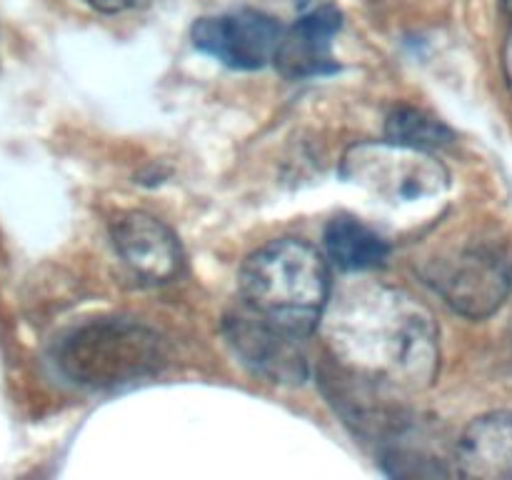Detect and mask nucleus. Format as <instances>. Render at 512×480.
<instances>
[{
  "instance_id": "obj_1",
  "label": "nucleus",
  "mask_w": 512,
  "mask_h": 480,
  "mask_svg": "<svg viewBox=\"0 0 512 480\" xmlns=\"http://www.w3.org/2000/svg\"><path fill=\"white\" fill-rule=\"evenodd\" d=\"M318 328L340 375L365 393L415 395L438 378V323L410 290L380 280L343 285Z\"/></svg>"
},
{
  "instance_id": "obj_2",
  "label": "nucleus",
  "mask_w": 512,
  "mask_h": 480,
  "mask_svg": "<svg viewBox=\"0 0 512 480\" xmlns=\"http://www.w3.org/2000/svg\"><path fill=\"white\" fill-rule=\"evenodd\" d=\"M238 285L245 308L303 338L318 330L333 295L325 258L298 238L270 240L253 250L240 268Z\"/></svg>"
},
{
  "instance_id": "obj_3",
  "label": "nucleus",
  "mask_w": 512,
  "mask_h": 480,
  "mask_svg": "<svg viewBox=\"0 0 512 480\" xmlns=\"http://www.w3.org/2000/svg\"><path fill=\"white\" fill-rule=\"evenodd\" d=\"M60 373L83 388H118L150 378L165 365V343L148 325L98 318L78 325L55 343Z\"/></svg>"
},
{
  "instance_id": "obj_4",
  "label": "nucleus",
  "mask_w": 512,
  "mask_h": 480,
  "mask_svg": "<svg viewBox=\"0 0 512 480\" xmlns=\"http://www.w3.org/2000/svg\"><path fill=\"white\" fill-rule=\"evenodd\" d=\"M420 275L450 310L468 320H485L512 295V250L503 240L470 235L445 240L423 260Z\"/></svg>"
},
{
  "instance_id": "obj_5",
  "label": "nucleus",
  "mask_w": 512,
  "mask_h": 480,
  "mask_svg": "<svg viewBox=\"0 0 512 480\" xmlns=\"http://www.w3.org/2000/svg\"><path fill=\"white\" fill-rule=\"evenodd\" d=\"M340 175L395 205L440 198L450 185L448 168L430 150L395 140L355 143L343 155Z\"/></svg>"
},
{
  "instance_id": "obj_6",
  "label": "nucleus",
  "mask_w": 512,
  "mask_h": 480,
  "mask_svg": "<svg viewBox=\"0 0 512 480\" xmlns=\"http://www.w3.org/2000/svg\"><path fill=\"white\" fill-rule=\"evenodd\" d=\"M223 333L240 363L250 373L275 385H300L308 380L305 338L260 318L243 303L223 320Z\"/></svg>"
},
{
  "instance_id": "obj_7",
  "label": "nucleus",
  "mask_w": 512,
  "mask_h": 480,
  "mask_svg": "<svg viewBox=\"0 0 512 480\" xmlns=\"http://www.w3.org/2000/svg\"><path fill=\"white\" fill-rule=\"evenodd\" d=\"M285 28L260 10L205 15L195 20L190 38L200 53L233 70H260L273 63Z\"/></svg>"
},
{
  "instance_id": "obj_8",
  "label": "nucleus",
  "mask_w": 512,
  "mask_h": 480,
  "mask_svg": "<svg viewBox=\"0 0 512 480\" xmlns=\"http://www.w3.org/2000/svg\"><path fill=\"white\" fill-rule=\"evenodd\" d=\"M110 240L125 268L143 283H168L183 268V248L155 215L128 210L110 225Z\"/></svg>"
},
{
  "instance_id": "obj_9",
  "label": "nucleus",
  "mask_w": 512,
  "mask_h": 480,
  "mask_svg": "<svg viewBox=\"0 0 512 480\" xmlns=\"http://www.w3.org/2000/svg\"><path fill=\"white\" fill-rule=\"evenodd\" d=\"M343 28V13L335 5H320L295 20L293 28H285L283 40L275 53V68L288 80L323 78L338 73V60L333 55V40Z\"/></svg>"
},
{
  "instance_id": "obj_10",
  "label": "nucleus",
  "mask_w": 512,
  "mask_h": 480,
  "mask_svg": "<svg viewBox=\"0 0 512 480\" xmlns=\"http://www.w3.org/2000/svg\"><path fill=\"white\" fill-rule=\"evenodd\" d=\"M453 470L460 478L512 480V410L480 415L460 433Z\"/></svg>"
},
{
  "instance_id": "obj_11",
  "label": "nucleus",
  "mask_w": 512,
  "mask_h": 480,
  "mask_svg": "<svg viewBox=\"0 0 512 480\" xmlns=\"http://www.w3.org/2000/svg\"><path fill=\"white\" fill-rule=\"evenodd\" d=\"M323 240L330 260L345 273H368L390 255L388 240L353 215H335L325 225Z\"/></svg>"
},
{
  "instance_id": "obj_12",
  "label": "nucleus",
  "mask_w": 512,
  "mask_h": 480,
  "mask_svg": "<svg viewBox=\"0 0 512 480\" xmlns=\"http://www.w3.org/2000/svg\"><path fill=\"white\" fill-rule=\"evenodd\" d=\"M385 138L395 140V143L413 145V148L433 150L453 143L455 135L453 130H450L443 120L435 118V115L418 108H410V105H403V108L393 110V113L388 115Z\"/></svg>"
},
{
  "instance_id": "obj_13",
  "label": "nucleus",
  "mask_w": 512,
  "mask_h": 480,
  "mask_svg": "<svg viewBox=\"0 0 512 480\" xmlns=\"http://www.w3.org/2000/svg\"><path fill=\"white\" fill-rule=\"evenodd\" d=\"M85 3L93 10H98V13H123L135 0H85Z\"/></svg>"
},
{
  "instance_id": "obj_14",
  "label": "nucleus",
  "mask_w": 512,
  "mask_h": 480,
  "mask_svg": "<svg viewBox=\"0 0 512 480\" xmlns=\"http://www.w3.org/2000/svg\"><path fill=\"white\" fill-rule=\"evenodd\" d=\"M503 73H505V83H508V90L512 95V30L503 48Z\"/></svg>"
},
{
  "instance_id": "obj_15",
  "label": "nucleus",
  "mask_w": 512,
  "mask_h": 480,
  "mask_svg": "<svg viewBox=\"0 0 512 480\" xmlns=\"http://www.w3.org/2000/svg\"><path fill=\"white\" fill-rule=\"evenodd\" d=\"M500 5H503L505 15H508V18L512 20V0H500Z\"/></svg>"
},
{
  "instance_id": "obj_16",
  "label": "nucleus",
  "mask_w": 512,
  "mask_h": 480,
  "mask_svg": "<svg viewBox=\"0 0 512 480\" xmlns=\"http://www.w3.org/2000/svg\"><path fill=\"white\" fill-rule=\"evenodd\" d=\"M298 3H300V5H305V3H308V0H298Z\"/></svg>"
}]
</instances>
